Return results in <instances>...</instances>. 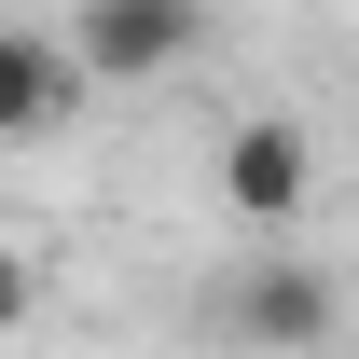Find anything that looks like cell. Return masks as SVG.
Returning <instances> with one entry per match:
<instances>
[{"label":"cell","mask_w":359,"mask_h":359,"mask_svg":"<svg viewBox=\"0 0 359 359\" xmlns=\"http://www.w3.org/2000/svg\"><path fill=\"white\" fill-rule=\"evenodd\" d=\"M194 42H208V0H83V14H69V69H83V97L166 83V69H194Z\"/></svg>","instance_id":"cell-1"},{"label":"cell","mask_w":359,"mask_h":359,"mask_svg":"<svg viewBox=\"0 0 359 359\" xmlns=\"http://www.w3.org/2000/svg\"><path fill=\"white\" fill-rule=\"evenodd\" d=\"M304 194H318V138L290 125V111H249V125L222 138V208H235L249 235H290Z\"/></svg>","instance_id":"cell-2"},{"label":"cell","mask_w":359,"mask_h":359,"mask_svg":"<svg viewBox=\"0 0 359 359\" xmlns=\"http://www.w3.org/2000/svg\"><path fill=\"white\" fill-rule=\"evenodd\" d=\"M332 318H346V276H318L304 249H276V263L235 276V332H249V346H276V359L332 346Z\"/></svg>","instance_id":"cell-3"},{"label":"cell","mask_w":359,"mask_h":359,"mask_svg":"<svg viewBox=\"0 0 359 359\" xmlns=\"http://www.w3.org/2000/svg\"><path fill=\"white\" fill-rule=\"evenodd\" d=\"M69 111H83L69 42H55V28H0V138H55Z\"/></svg>","instance_id":"cell-4"},{"label":"cell","mask_w":359,"mask_h":359,"mask_svg":"<svg viewBox=\"0 0 359 359\" xmlns=\"http://www.w3.org/2000/svg\"><path fill=\"white\" fill-rule=\"evenodd\" d=\"M28 318H42V249L0 235V332H28Z\"/></svg>","instance_id":"cell-5"}]
</instances>
